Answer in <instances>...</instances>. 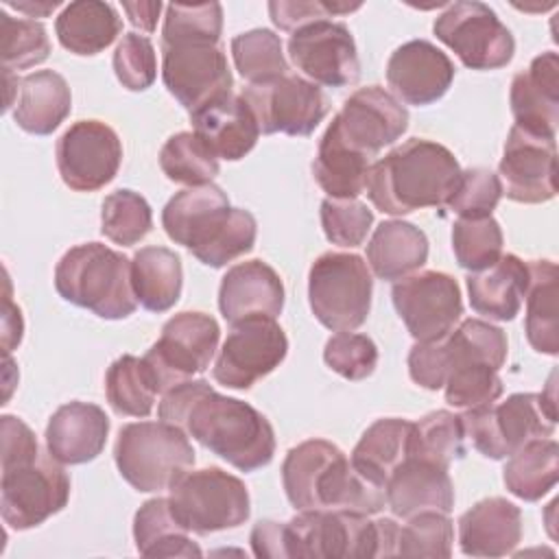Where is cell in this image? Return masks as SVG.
Returning <instances> with one entry per match:
<instances>
[{
    "label": "cell",
    "mask_w": 559,
    "mask_h": 559,
    "mask_svg": "<svg viewBox=\"0 0 559 559\" xmlns=\"http://www.w3.org/2000/svg\"><path fill=\"white\" fill-rule=\"evenodd\" d=\"M515 127L535 135L555 138L559 122V57L555 50L537 55L518 72L509 92Z\"/></svg>",
    "instance_id": "cell-23"
},
{
    "label": "cell",
    "mask_w": 559,
    "mask_h": 559,
    "mask_svg": "<svg viewBox=\"0 0 559 559\" xmlns=\"http://www.w3.org/2000/svg\"><path fill=\"white\" fill-rule=\"evenodd\" d=\"M114 72L129 92H144L155 83L157 57L146 35L127 33L114 52Z\"/></svg>",
    "instance_id": "cell-53"
},
{
    "label": "cell",
    "mask_w": 559,
    "mask_h": 559,
    "mask_svg": "<svg viewBox=\"0 0 559 559\" xmlns=\"http://www.w3.org/2000/svg\"><path fill=\"white\" fill-rule=\"evenodd\" d=\"M162 81L175 100L194 114L231 94L234 76L218 44L188 41L162 46Z\"/></svg>",
    "instance_id": "cell-17"
},
{
    "label": "cell",
    "mask_w": 559,
    "mask_h": 559,
    "mask_svg": "<svg viewBox=\"0 0 559 559\" xmlns=\"http://www.w3.org/2000/svg\"><path fill=\"white\" fill-rule=\"evenodd\" d=\"M454 526L448 513L421 511L397 528L395 557H450Z\"/></svg>",
    "instance_id": "cell-48"
},
{
    "label": "cell",
    "mask_w": 559,
    "mask_h": 559,
    "mask_svg": "<svg viewBox=\"0 0 559 559\" xmlns=\"http://www.w3.org/2000/svg\"><path fill=\"white\" fill-rule=\"evenodd\" d=\"M469 306L493 321H511L522 308L528 288V264L513 253L500 255L491 266L469 273Z\"/></svg>",
    "instance_id": "cell-29"
},
{
    "label": "cell",
    "mask_w": 559,
    "mask_h": 559,
    "mask_svg": "<svg viewBox=\"0 0 559 559\" xmlns=\"http://www.w3.org/2000/svg\"><path fill=\"white\" fill-rule=\"evenodd\" d=\"M57 293L100 319L118 321L135 312L131 260L103 242H83L68 249L55 269Z\"/></svg>",
    "instance_id": "cell-6"
},
{
    "label": "cell",
    "mask_w": 559,
    "mask_h": 559,
    "mask_svg": "<svg viewBox=\"0 0 559 559\" xmlns=\"http://www.w3.org/2000/svg\"><path fill=\"white\" fill-rule=\"evenodd\" d=\"M371 157L349 146L332 120L319 142L312 175L330 199H356L365 192Z\"/></svg>",
    "instance_id": "cell-31"
},
{
    "label": "cell",
    "mask_w": 559,
    "mask_h": 559,
    "mask_svg": "<svg viewBox=\"0 0 559 559\" xmlns=\"http://www.w3.org/2000/svg\"><path fill=\"white\" fill-rule=\"evenodd\" d=\"M286 354L288 338L273 317H247L231 325L212 367V376L227 389L245 391L275 371Z\"/></svg>",
    "instance_id": "cell-14"
},
{
    "label": "cell",
    "mask_w": 559,
    "mask_h": 559,
    "mask_svg": "<svg viewBox=\"0 0 559 559\" xmlns=\"http://www.w3.org/2000/svg\"><path fill=\"white\" fill-rule=\"evenodd\" d=\"M393 306L417 343L445 338L463 314L456 280L441 271H421L402 277L391 290Z\"/></svg>",
    "instance_id": "cell-16"
},
{
    "label": "cell",
    "mask_w": 559,
    "mask_h": 559,
    "mask_svg": "<svg viewBox=\"0 0 559 559\" xmlns=\"http://www.w3.org/2000/svg\"><path fill=\"white\" fill-rule=\"evenodd\" d=\"M109 435V417L90 402H68L59 406L46 426V450L61 465L94 461Z\"/></svg>",
    "instance_id": "cell-25"
},
{
    "label": "cell",
    "mask_w": 559,
    "mask_h": 559,
    "mask_svg": "<svg viewBox=\"0 0 559 559\" xmlns=\"http://www.w3.org/2000/svg\"><path fill=\"white\" fill-rule=\"evenodd\" d=\"M502 229L493 216L459 218L452 227V251L461 269L483 271L502 255Z\"/></svg>",
    "instance_id": "cell-46"
},
{
    "label": "cell",
    "mask_w": 559,
    "mask_h": 559,
    "mask_svg": "<svg viewBox=\"0 0 559 559\" xmlns=\"http://www.w3.org/2000/svg\"><path fill=\"white\" fill-rule=\"evenodd\" d=\"M162 227L168 238L203 262L221 269L249 253L255 245L258 223L249 210L231 207L216 183L177 192L162 210Z\"/></svg>",
    "instance_id": "cell-2"
},
{
    "label": "cell",
    "mask_w": 559,
    "mask_h": 559,
    "mask_svg": "<svg viewBox=\"0 0 559 559\" xmlns=\"http://www.w3.org/2000/svg\"><path fill=\"white\" fill-rule=\"evenodd\" d=\"M218 338L221 328L212 314L186 310L170 317L162 328V336L142 356L157 393H166L203 373L214 358Z\"/></svg>",
    "instance_id": "cell-11"
},
{
    "label": "cell",
    "mask_w": 559,
    "mask_h": 559,
    "mask_svg": "<svg viewBox=\"0 0 559 559\" xmlns=\"http://www.w3.org/2000/svg\"><path fill=\"white\" fill-rule=\"evenodd\" d=\"M133 539L144 557H201V548L173 515L168 498H151L135 511Z\"/></svg>",
    "instance_id": "cell-38"
},
{
    "label": "cell",
    "mask_w": 559,
    "mask_h": 559,
    "mask_svg": "<svg viewBox=\"0 0 559 559\" xmlns=\"http://www.w3.org/2000/svg\"><path fill=\"white\" fill-rule=\"evenodd\" d=\"M325 365L345 380H365L376 371L378 347L367 334L336 332L323 349Z\"/></svg>",
    "instance_id": "cell-52"
},
{
    "label": "cell",
    "mask_w": 559,
    "mask_h": 559,
    "mask_svg": "<svg viewBox=\"0 0 559 559\" xmlns=\"http://www.w3.org/2000/svg\"><path fill=\"white\" fill-rule=\"evenodd\" d=\"M502 194L515 203H546L557 194V142L511 127L498 164Z\"/></svg>",
    "instance_id": "cell-20"
},
{
    "label": "cell",
    "mask_w": 559,
    "mask_h": 559,
    "mask_svg": "<svg viewBox=\"0 0 559 559\" xmlns=\"http://www.w3.org/2000/svg\"><path fill=\"white\" fill-rule=\"evenodd\" d=\"M504 487L520 500L535 502L544 498L559 480V445L555 439H533L515 450L504 469Z\"/></svg>",
    "instance_id": "cell-37"
},
{
    "label": "cell",
    "mask_w": 559,
    "mask_h": 559,
    "mask_svg": "<svg viewBox=\"0 0 559 559\" xmlns=\"http://www.w3.org/2000/svg\"><path fill=\"white\" fill-rule=\"evenodd\" d=\"M9 7L26 13L28 17H44L50 11H55L57 7H61V2L59 0H52V2H9Z\"/></svg>",
    "instance_id": "cell-59"
},
{
    "label": "cell",
    "mask_w": 559,
    "mask_h": 559,
    "mask_svg": "<svg viewBox=\"0 0 559 559\" xmlns=\"http://www.w3.org/2000/svg\"><path fill=\"white\" fill-rule=\"evenodd\" d=\"M432 31L465 68L498 70L515 52L511 31L500 22L493 9L483 2H454L437 15Z\"/></svg>",
    "instance_id": "cell-13"
},
{
    "label": "cell",
    "mask_w": 559,
    "mask_h": 559,
    "mask_svg": "<svg viewBox=\"0 0 559 559\" xmlns=\"http://www.w3.org/2000/svg\"><path fill=\"white\" fill-rule=\"evenodd\" d=\"M153 229L148 201L133 190H116L105 197L100 210V231L116 245L131 247Z\"/></svg>",
    "instance_id": "cell-44"
},
{
    "label": "cell",
    "mask_w": 559,
    "mask_h": 559,
    "mask_svg": "<svg viewBox=\"0 0 559 559\" xmlns=\"http://www.w3.org/2000/svg\"><path fill=\"white\" fill-rule=\"evenodd\" d=\"M131 282L142 308L166 312L181 297V258L168 247H142L131 258Z\"/></svg>",
    "instance_id": "cell-34"
},
{
    "label": "cell",
    "mask_w": 559,
    "mask_h": 559,
    "mask_svg": "<svg viewBox=\"0 0 559 559\" xmlns=\"http://www.w3.org/2000/svg\"><path fill=\"white\" fill-rule=\"evenodd\" d=\"M218 308L229 325L255 314L275 319L284 308V284L262 260L234 264L221 280Z\"/></svg>",
    "instance_id": "cell-24"
},
{
    "label": "cell",
    "mask_w": 559,
    "mask_h": 559,
    "mask_svg": "<svg viewBox=\"0 0 559 559\" xmlns=\"http://www.w3.org/2000/svg\"><path fill=\"white\" fill-rule=\"evenodd\" d=\"M408 373L415 384L437 391L448 378V354L443 338L430 343H415L408 352Z\"/></svg>",
    "instance_id": "cell-55"
},
{
    "label": "cell",
    "mask_w": 559,
    "mask_h": 559,
    "mask_svg": "<svg viewBox=\"0 0 559 559\" xmlns=\"http://www.w3.org/2000/svg\"><path fill=\"white\" fill-rule=\"evenodd\" d=\"M445 402L454 408H478L493 404L502 395V380L485 362L454 365L445 378Z\"/></svg>",
    "instance_id": "cell-49"
},
{
    "label": "cell",
    "mask_w": 559,
    "mask_h": 559,
    "mask_svg": "<svg viewBox=\"0 0 559 559\" xmlns=\"http://www.w3.org/2000/svg\"><path fill=\"white\" fill-rule=\"evenodd\" d=\"M194 133L227 162L242 159L258 142L260 127L242 96L225 94L190 114Z\"/></svg>",
    "instance_id": "cell-27"
},
{
    "label": "cell",
    "mask_w": 559,
    "mask_h": 559,
    "mask_svg": "<svg viewBox=\"0 0 559 559\" xmlns=\"http://www.w3.org/2000/svg\"><path fill=\"white\" fill-rule=\"evenodd\" d=\"M164 4L157 2H122V11L129 15V22L146 33H153L157 26V17Z\"/></svg>",
    "instance_id": "cell-58"
},
{
    "label": "cell",
    "mask_w": 559,
    "mask_h": 559,
    "mask_svg": "<svg viewBox=\"0 0 559 559\" xmlns=\"http://www.w3.org/2000/svg\"><path fill=\"white\" fill-rule=\"evenodd\" d=\"M282 485L297 511L336 509L373 515L386 507V489L365 478L343 450L325 439H308L286 452Z\"/></svg>",
    "instance_id": "cell-3"
},
{
    "label": "cell",
    "mask_w": 559,
    "mask_h": 559,
    "mask_svg": "<svg viewBox=\"0 0 559 559\" xmlns=\"http://www.w3.org/2000/svg\"><path fill=\"white\" fill-rule=\"evenodd\" d=\"M57 170L74 192H96L118 175L122 142L100 120H79L63 131L55 148Z\"/></svg>",
    "instance_id": "cell-18"
},
{
    "label": "cell",
    "mask_w": 559,
    "mask_h": 559,
    "mask_svg": "<svg viewBox=\"0 0 559 559\" xmlns=\"http://www.w3.org/2000/svg\"><path fill=\"white\" fill-rule=\"evenodd\" d=\"M502 199V183L496 173L489 168H467L461 170V177L454 186V192L445 205L459 214V218H485L491 216L498 201Z\"/></svg>",
    "instance_id": "cell-50"
},
{
    "label": "cell",
    "mask_w": 559,
    "mask_h": 559,
    "mask_svg": "<svg viewBox=\"0 0 559 559\" xmlns=\"http://www.w3.org/2000/svg\"><path fill=\"white\" fill-rule=\"evenodd\" d=\"M157 415L240 472H255L273 461L271 421L251 404L216 393L207 380H188L166 391Z\"/></svg>",
    "instance_id": "cell-1"
},
{
    "label": "cell",
    "mask_w": 559,
    "mask_h": 559,
    "mask_svg": "<svg viewBox=\"0 0 559 559\" xmlns=\"http://www.w3.org/2000/svg\"><path fill=\"white\" fill-rule=\"evenodd\" d=\"M450 57L426 39H411L393 50L386 83L400 103L424 107L437 103L454 81Z\"/></svg>",
    "instance_id": "cell-22"
},
{
    "label": "cell",
    "mask_w": 559,
    "mask_h": 559,
    "mask_svg": "<svg viewBox=\"0 0 559 559\" xmlns=\"http://www.w3.org/2000/svg\"><path fill=\"white\" fill-rule=\"evenodd\" d=\"M413 421L400 417H386L373 421L352 450V465L371 483L386 489L389 476L395 467L408 459Z\"/></svg>",
    "instance_id": "cell-35"
},
{
    "label": "cell",
    "mask_w": 559,
    "mask_h": 559,
    "mask_svg": "<svg viewBox=\"0 0 559 559\" xmlns=\"http://www.w3.org/2000/svg\"><path fill=\"white\" fill-rule=\"evenodd\" d=\"M50 55V39L41 22L11 17L0 11V57L4 72L39 66Z\"/></svg>",
    "instance_id": "cell-45"
},
{
    "label": "cell",
    "mask_w": 559,
    "mask_h": 559,
    "mask_svg": "<svg viewBox=\"0 0 559 559\" xmlns=\"http://www.w3.org/2000/svg\"><path fill=\"white\" fill-rule=\"evenodd\" d=\"M240 96L262 133L310 135L330 111V100L321 87L290 72L247 85Z\"/></svg>",
    "instance_id": "cell-15"
},
{
    "label": "cell",
    "mask_w": 559,
    "mask_h": 559,
    "mask_svg": "<svg viewBox=\"0 0 559 559\" xmlns=\"http://www.w3.org/2000/svg\"><path fill=\"white\" fill-rule=\"evenodd\" d=\"M251 548L255 557H275L288 559V537H286V522L260 520L251 531Z\"/></svg>",
    "instance_id": "cell-57"
},
{
    "label": "cell",
    "mask_w": 559,
    "mask_h": 559,
    "mask_svg": "<svg viewBox=\"0 0 559 559\" xmlns=\"http://www.w3.org/2000/svg\"><path fill=\"white\" fill-rule=\"evenodd\" d=\"M168 491L173 515L188 533L210 535L236 528L251 515L245 483L221 467L183 472Z\"/></svg>",
    "instance_id": "cell-10"
},
{
    "label": "cell",
    "mask_w": 559,
    "mask_h": 559,
    "mask_svg": "<svg viewBox=\"0 0 559 559\" xmlns=\"http://www.w3.org/2000/svg\"><path fill=\"white\" fill-rule=\"evenodd\" d=\"M360 9V2H332V0H273L269 2L271 22L280 31L295 33L312 22L328 20L332 15H345Z\"/></svg>",
    "instance_id": "cell-54"
},
{
    "label": "cell",
    "mask_w": 559,
    "mask_h": 559,
    "mask_svg": "<svg viewBox=\"0 0 559 559\" xmlns=\"http://www.w3.org/2000/svg\"><path fill=\"white\" fill-rule=\"evenodd\" d=\"M0 430H2V469L33 461L41 454L33 430L20 417L2 415Z\"/></svg>",
    "instance_id": "cell-56"
},
{
    "label": "cell",
    "mask_w": 559,
    "mask_h": 559,
    "mask_svg": "<svg viewBox=\"0 0 559 559\" xmlns=\"http://www.w3.org/2000/svg\"><path fill=\"white\" fill-rule=\"evenodd\" d=\"M522 539L520 507L493 496L476 502L459 518V546L469 557H504Z\"/></svg>",
    "instance_id": "cell-28"
},
{
    "label": "cell",
    "mask_w": 559,
    "mask_h": 559,
    "mask_svg": "<svg viewBox=\"0 0 559 559\" xmlns=\"http://www.w3.org/2000/svg\"><path fill=\"white\" fill-rule=\"evenodd\" d=\"M223 33V7L218 2L201 4H166V17L162 26V46L170 44H218Z\"/></svg>",
    "instance_id": "cell-47"
},
{
    "label": "cell",
    "mask_w": 559,
    "mask_h": 559,
    "mask_svg": "<svg viewBox=\"0 0 559 559\" xmlns=\"http://www.w3.org/2000/svg\"><path fill=\"white\" fill-rule=\"evenodd\" d=\"M162 173L183 186H205L218 175V157L194 131H179L170 135L159 151Z\"/></svg>",
    "instance_id": "cell-40"
},
{
    "label": "cell",
    "mask_w": 559,
    "mask_h": 559,
    "mask_svg": "<svg viewBox=\"0 0 559 559\" xmlns=\"http://www.w3.org/2000/svg\"><path fill=\"white\" fill-rule=\"evenodd\" d=\"M367 260L380 280L408 277L426 264L428 238L413 223L382 221L367 242Z\"/></svg>",
    "instance_id": "cell-32"
},
{
    "label": "cell",
    "mask_w": 559,
    "mask_h": 559,
    "mask_svg": "<svg viewBox=\"0 0 559 559\" xmlns=\"http://www.w3.org/2000/svg\"><path fill=\"white\" fill-rule=\"evenodd\" d=\"M465 437L487 459L511 456L524 443L555 432L557 408L552 386L544 393H513L500 404H487L461 415Z\"/></svg>",
    "instance_id": "cell-8"
},
{
    "label": "cell",
    "mask_w": 559,
    "mask_h": 559,
    "mask_svg": "<svg viewBox=\"0 0 559 559\" xmlns=\"http://www.w3.org/2000/svg\"><path fill=\"white\" fill-rule=\"evenodd\" d=\"M332 120L343 140L369 157L400 140L408 129L406 107L380 85L356 90Z\"/></svg>",
    "instance_id": "cell-21"
},
{
    "label": "cell",
    "mask_w": 559,
    "mask_h": 559,
    "mask_svg": "<svg viewBox=\"0 0 559 559\" xmlns=\"http://www.w3.org/2000/svg\"><path fill=\"white\" fill-rule=\"evenodd\" d=\"M288 55L297 70L319 85L345 87L360 76L356 44L343 22L321 20L297 28L288 37Z\"/></svg>",
    "instance_id": "cell-19"
},
{
    "label": "cell",
    "mask_w": 559,
    "mask_h": 559,
    "mask_svg": "<svg viewBox=\"0 0 559 559\" xmlns=\"http://www.w3.org/2000/svg\"><path fill=\"white\" fill-rule=\"evenodd\" d=\"M122 20L114 4L100 0H79L63 7L55 20L59 44L81 57L98 55L116 41Z\"/></svg>",
    "instance_id": "cell-33"
},
{
    "label": "cell",
    "mask_w": 559,
    "mask_h": 559,
    "mask_svg": "<svg viewBox=\"0 0 559 559\" xmlns=\"http://www.w3.org/2000/svg\"><path fill=\"white\" fill-rule=\"evenodd\" d=\"M461 177V166L450 148L439 142L411 138L371 164L367 197L391 216L421 207L445 205Z\"/></svg>",
    "instance_id": "cell-4"
},
{
    "label": "cell",
    "mask_w": 559,
    "mask_h": 559,
    "mask_svg": "<svg viewBox=\"0 0 559 559\" xmlns=\"http://www.w3.org/2000/svg\"><path fill=\"white\" fill-rule=\"evenodd\" d=\"M373 280L356 253H321L308 271V301L314 319L332 332H354L371 310Z\"/></svg>",
    "instance_id": "cell-9"
},
{
    "label": "cell",
    "mask_w": 559,
    "mask_h": 559,
    "mask_svg": "<svg viewBox=\"0 0 559 559\" xmlns=\"http://www.w3.org/2000/svg\"><path fill=\"white\" fill-rule=\"evenodd\" d=\"M70 500V478L50 454L4 467L0 478V513L9 528L28 531L59 513Z\"/></svg>",
    "instance_id": "cell-12"
},
{
    "label": "cell",
    "mask_w": 559,
    "mask_h": 559,
    "mask_svg": "<svg viewBox=\"0 0 559 559\" xmlns=\"http://www.w3.org/2000/svg\"><path fill=\"white\" fill-rule=\"evenodd\" d=\"M448 373L454 365L463 362H485L491 369H500L507 360V334L483 319H465L445 338Z\"/></svg>",
    "instance_id": "cell-42"
},
{
    "label": "cell",
    "mask_w": 559,
    "mask_h": 559,
    "mask_svg": "<svg viewBox=\"0 0 559 559\" xmlns=\"http://www.w3.org/2000/svg\"><path fill=\"white\" fill-rule=\"evenodd\" d=\"M72 111V94L55 70H37L20 79L13 103L15 124L33 135H50Z\"/></svg>",
    "instance_id": "cell-30"
},
{
    "label": "cell",
    "mask_w": 559,
    "mask_h": 559,
    "mask_svg": "<svg viewBox=\"0 0 559 559\" xmlns=\"http://www.w3.org/2000/svg\"><path fill=\"white\" fill-rule=\"evenodd\" d=\"M526 288V338L539 354H559V314H557V280L559 271L552 260H531Z\"/></svg>",
    "instance_id": "cell-36"
},
{
    "label": "cell",
    "mask_w": 559,
    "mask_h": 559,
    "mask_svg": "<svg viewBox=\"0 0 559 559\" xmlns=\"http://www.w3.org/2000/svg\"><path fill=\"white\" fill-rule=\"evenodd\" d=\"M400 524L371 522L362 513L336 509L299 511L286 522L288 559H369L395 557Z\"/></svg>",
    "instance_id": "cell-5"
},
{
    "label": "cell",
    "mask_w": 559,
    "mask_h": 559,
    "mask_svg": "<svg viewBox=\"0 0 559 559\" xmlns=\"http://www.w3.org/2000/svg\"><path fill=\"white\" fill-rule=\"evenodd\" d=\"M234 66L249 85L266 83L288 74V63L282 50V39L269 28H253L231 39Z\"/></svg>",
    "instance_id": "cell-43"
},
{
    "label": "cell",
    "mask_w": 559,
    "mask_h": 559,
    "mask_svg": "<svg viewBox=\"0 0 559 559\" xmlns=\"http://www.w3.org/2000/svg\"><path fill=\"white\" fill-rule=\"evenodd\" d=\"M105 395L118 415L146 417L155 404V382L142 358L124 354L105 373Z\"/></svg>",
    "instance_id": "cell-39"
},
{
    "label": "cell",
    "mask_w": 559,
    "mask_h": 559,
    "mask_svg": "<svg viewBox=\"0 0 559 559\" xmlns=\"http://www.w3.org/2000/svg\"><path fill=\"white\" fill-rule=\"evenodd\" d=\"M120 476L138 491L155 493L168 489L194 465L188 435L166 421L124 424L114 445Z\"/></svg>",
    "instance_id": "cell-7"
},
{
    "label": "cell",
    "mask_w": 559,
    "mask_h": 559,
    "mask_svg": "<svg viewBox=\"0 0 559 559\" xmlns=\"http://www.w3.org/2000/svg\"><path fill=\"white\" fill-rule=\"evenodd\" d=\"M373 225V212L356 199H323L321 227L325 238L338 247H360Z\"/></svg>",
    "instance_id": "cell-51"
},
{
    "label": "cell",
    "mask_w": 559,
    "mask_h": 559,
    "mask_svg": "<svg viewBox=\"0 0 559 559\" xmlns=\"http://www.w3.org/2000/svg\"><path fill=\"white\" fill-rule=\"evenodd\" d=\"M386 507L404 520L421 511L450 513L454 509V485L448 467L417 456L404 459L386 480Z\"/></svg>",
    "instance_id": "cell-26"
},
{
    "label": "cell",
    "mask_w": 559,
    "mask_h": 559,
    "mask_svg": "<svg viewBox=\"0 0 559 559\" xmlns=\"http://www.w3.org/2000/svg\"><path fill=\"white\" fill-rule=\"evenodd\" d=\"M465 454V428L461 415L450 411H432L413 424L408 456L426 459L441 467H450L454 459Z\"/></svg>",
    "instance_id": "cell-41"
}]
</instances>
